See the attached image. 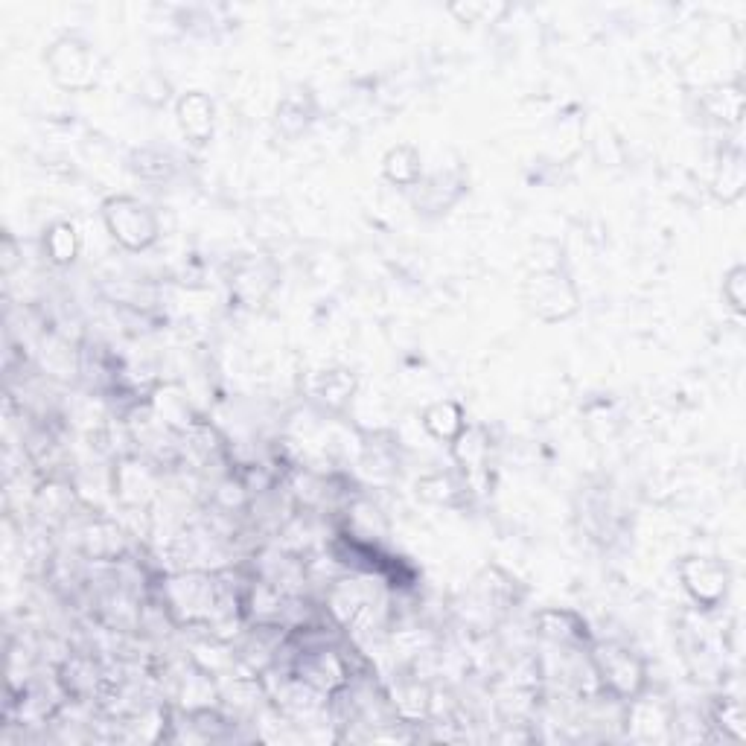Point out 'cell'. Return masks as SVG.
Here are the masks:
<instances>
[{
	"label": "cell",
	"instance_id": "1",
	"mask_svg": "<svg viewBox=\"0 0 746 746\" xmlns=\"http://www.w3.org/2000/svg\"><path fill=\"white\" fill-rule=\"evenodd\" d=\"M105 222L114 239H120L126 248H146L158 231L149 207H143L135 199H114L105 204Z\"/></svg>",
	"mask_w": 746,
	"mask_h": 746
},
{
	"label": "cell",
	"instance_id": "2",
	"mask_svg": "<svg viewBox=\"0 0 746 746\" xmlns=\"http://www.w3.org/2000/svg\"><path fill=\"white\" fill-rule=\"evenodd\" d=\"M691 569H697V575L685 572V580H703V583H694V586H688V589L697 595V601L714 604V601L726 592V569H720L712 560H694Z\"/></svg>",
	"mask_w": 746,
	"mask_h": 746
},
{
	"label": "cell",
	"instance_id": "3",
	"mask_svg": "<svg viewBox=\"0 0 746 746\" xmlns=\"http://www.w3.org/2000/svg\"><path fill=\"white\" fill-rule=\"evenodd\" d=\"M741 283H744V269H735L726 280V298L732 301L735 309H744V295H741Z\"/></svg>",
	"mask_w": 746,
	"mask_h": 746
}]
</instances>
